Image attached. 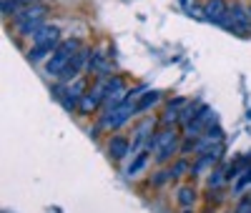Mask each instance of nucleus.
I'll list each match as a JSON object with an SVG mask.
<instances>
[{"label":"nucleus","instance_id":"f257e3e1","mask_svg":"<svg viewBox=\"0 0 251 213\" xmlns=\"http://www.w3.org/2000/svg\"><path fill=\"white\" fill-rule=\"evenodd\" d=\"M46 25H48V5H43V3L28 5L25 10H20L18 15L10 18V28L15 30L18 38H33Z\"/></svg>","mask_w":251,"mask_h":213},{"label":"nucleus","instance_id":"f03ea898","mask_svg":"<svg viewBox=\"0 0 251 213\" xmlns=\"http://www.w3.org/2000/svg\"><path fill=\"white\" fill-rule=\"evenodd\" d=\"M80 48H83V40H80V38H63L60 46L55 48V53L50 55V60L46 63V75L58 80V75L66 71V66L73 60V55H75Z\"/></svg>","mask_w":251,"mask_h":213},{"label":"nucleus","instance_id":"7ed1b4c3","mask_svg":"<svg viewBox=\"0 0 251 213\" xmlns=\"http://www.w3.org/2000/svg\"><path fill=\"white\" fill-rule=\"evenodd\" d=\"M226 30L236 33V35H249L251 33V10L244 3H231V8H228V20H226Z\"/></svg>","mask_w":251,"mask_h":213},{"label":"nucleus","instance_id":"20e7f679","mask_svg":"<svg viewBox=\"0 0 251 213\" xmlns=\"http://www.w3.org/2000/svg\"><path fill=\"white\" fill-rule=\"evenodd\" d=\"M106 151H108V158L116 161V163H123L126 158H133L131 138L123 136V133H113V136L106 141Z\"/></svg>","mask_w":251,"mask_h":213},{"label":"nucleus","instance_id":"39448f33","mask_svg":"<svg viewBox=\"0 0 251 213\" xmlns=\"http://www.w3.org/2000/svg\"><path fill=\"white\" fill-rule=\"evenodd\" d=\"M228 5L226 0H206L203 3V18L208 23H216V25H226L228 20Z\"/></svg>","mask_w":251,"mask_h":213},{"label":"nucleus","instance_id":"423d86ee","mask_svg":"<svg viewBox=\"0 0 251 213\" xmlns=\"http://www.w3.org/2000/svg\"><path fill=\"white\" fill-rule=\"evenodd\" d=\"M174 201H176L178 208H194L196 201H199V188L194 186V181H191V183H181V186H176Z\"/></svg>","mask_w":251,"mask_h":213},{"label":"nucleus","instance_id":"0eeeda50","mask_svg":"<svg viewBox=\"0 0 251 213\" xmlns=\"http://www.w3.org/2000/svg\"><path fill=\"white\" fill-rule=\"evenodd\" d=\"M178 156H181V133H178L174 141H169L163 148H158L156 156H153V161H156L158 166H171Z\"/></svg>","mask_w":251,"mask_h":213},{"label":"nucleus","instance_id":"6e6552de","mask_svg":"<svg viewBox=\"0 0 251 213\" xmlns=\"http://www.w3.org/2000/svg\"><path fill=\"white\" fill-rule=\"evenodd\" d=\"M226 186H228L226 163H221V166H216L211 173L206 176V188H208V190H226Z\"/></svg>","mask_w":251,"mask_h":213},{"label":"nucleus","instance_id":"1a4fd4ad","mask_svg":"<svg viewBox=\"0 0 251 213\" xmlns=\"http://www.w3.org/2000/svg\"><path fill=\"white\" fill-rule=\"evenodd\" d=\"M149 161H151V151H149V148H143V151H141L138 156H133V158H131V166L123 170V176L133 181L136 176H141V170H143L146 166H149Z\"/></svg>","mask_w":251,"mask_h":213},{"label":"nucleus","instance_id":"9d476101","mask_svg":"<svg viewBox=\"0 0 251 213\" xmlns=\"http://www.w3.org/2000/svg\"><path fill=\"white\" fill-rule=\"evenodd\" d=\"M169 183H174V173H171V168L169 166H161L156 173H151L149 176V181H146V186L149 188H163V186H169Z\"/></svg>","mask_w":251,"mask_h":213},{"label":"nucleus","instance_id":"9b49d317","mask_svg":"<svg viewBox=\"0 0 251 213\" xmlns=\"http://www.w3.org/2000/svg\"><path fill=\"white\" fill-rule=\"evenodd\" d=\"M58 46H60L58 40H53V43H40V46H30V48H28V60H30V63H40L46 55H53Z\"/></svg>","mask_w":251,"mask_h":213},{"label":"nucleus","instance_id":"f8f14e48","mask_svg":"<svg viewBox=\"0 0 251 213\" xmlns=\"http://www.w3.org/2000/svg\"><path fill=\"white\" fill-rule=\"evenodd\" d=\"M171 173H174V183L181 181L183 176H191V168H194V158H188V156H178L171 166Z\"/></svg>","mask_w":251,"mask_h":213},{"label":"nucleus","instance_id":"ddd939ff","mask_svg":"<svg viewBox=\"0 0 251 213\" xmlns=\"http://www.w3.org/2000/svg\"><path fill=\"white\" fill-rule=\"evenodd\" d=\"M161 100H163V91H151V93H146V95L136 103V116H143L146 111L156 108Z\"/></svg>","mask_w":251,"mask_h":213},{"label":"nucleus","instance_id":"4468645a","mask_svg":"<svg viewBox=\"0 0 251 213\" xmlns=\"http://www.w3.org/2000/svg\"><path fill=\"white\" fill-rule=\"evenodd\" d=\"M201 108H203V103H201V100H188V105L178 113V125L183 128V125H188L191 120H196V116L201 113Z\"/></svg>","mask_w":251,"mask_h":213},{"label":"nucleus","instance_id":"2eb2a0df","mask_svg":"<svg viewBox=\"0 0 251 213\" xmlns=\"http://www.w3.org/2000/svg\"><path fill=\"white\" fill-rule=\"evenodd\" d=\"M111 55L106 53V50H103V48H93V53H91V60H88V73H98L100 71V66H103V63H106Z\"/></svg>","mask_w":251,"mask_h":213},{"label":"nucleus","instance_id":"dca6fc26","mask_svg":"<svg viewBox=\"0 0 251 213\" xmlns=\"http://www.w3.org/2000/svg\"><path fill=\"white\" fill-rule=\"evenodd\" d=\"M203 203H208V206H214V208H221L224 203H226V190H203Z\"/></svg>","mask_w":251,"mask_h":213},{"label":"nucleus","instance_id":"f3484780","mask_svg":"<svg viewBox=\"0 0 251 213\" xmlns=\"http://www.w3.org/2000/svg\"><path fill=\"white\" fill-rule=\"evenodd\" d=\"M146 93H149V85L138 83V85H133V88H128V93H126V100H128V103H138Z\"/></svg>","mask_w":251,"mask_h":213},{"label":"nucleus","instance_id":"a211bd4d","mask_svg":"<svg viewBox=\"0 0 251 213\" xmlns=\"http://www.w3.org/2000/svg\"><path fill=\"white\" fill-rule=\"evenodd\" d=\"M186 105H188V98L176 95V98H171V100H166V108H163V111H169V113H181Z\"/></svg>","mask_w":251,"mask_h":213},{"label":"nucleus","instance_id":"6ab92c4d","mask_svg":"<svg viewBox=\"0 0 251 213\" xmlns=\"http://www.w3.org/2000/svg\"><path fill=\"white\" fill-rule=\"evenodd\" d=\"M178 213H196V208H181Z\"/></svg>","mask_w":251,"mask_h":213},{"label":"nucleus","instance_id":"aec40b11","mask_svg":"<svg viewBox=\"0 0 251 213\" xmlns=\"http://www.w3.org/2000/svg\"><path fill=\"white\" fill-rule=\"evenodd\" d=\"M178 3H181L183 8H188V0H178Z\"/></svg>","mask_w":251,"mask_h":213},{"label":"nucleus","instance_id":"412c9836","mask_svg":"<svg viewBox=\"0 0 251 213\" xmlns=\"http://www.w3.org/2000/svg\"><path fill=\"white\" fill-rule=\"evenodd\" d=\"M219 213H234V211H219Z\"/></svg>","mask_w":251,"mask_h":213}]
</instances>
